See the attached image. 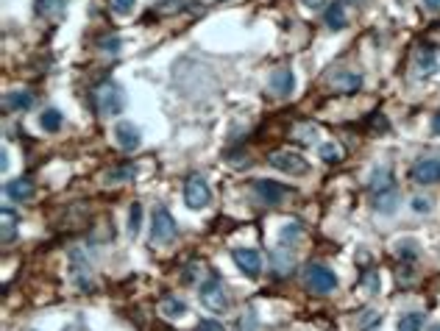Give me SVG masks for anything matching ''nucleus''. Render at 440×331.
<instances>
[{"label":"nucleus","instance_id":"nucleus-13","mask_svg":"<svg viewBox=\"0 0 440 331\" xmlns=\"http://www.w3.org/2000/svg\"><path fill=\"white\" fill-rule=\"evenodd\" d=\"M326 84L337 92H354V90H359L362 78L357 73H348V70H331L326 76Z\"/></svg>","mask_w":440,"mask_h":331},{"label":"nucleus","instance_id":"nucleus-20","mask_svg":"<svg viewBox=\"0 0 440 331\" xmlns=\"http://www.w3.org/2000/svg\"><path fill=\"white\" fill-rule=\"evenodd\" d=\"M399 206V192L396 190H387V192H379L373 195V209L382 212V215H393Z\"/></svg>","mask_w":440,"mask_h":331},{"label":"nucleus","instance_id":"nucleus-42","mask_svg":"<svg viewBox=\"0 0 440 331\" xmlns=\"http://www.w3.org/2000/svg\"><path fill=\"white\" fill-rule=\"evenodd\" d=\"M432 331H440V326H435V329H432Z\"/></svg>","mask_w":440,"mask_h":331},{"label":"nucleus","instance_id":"nucleus-8","mask_svg":"<svg viewBox=\"0 0 440 331\" xmlns=\"http://www.w3.org/2000/svg\"><path fill=\"white\" fill-rule=\"evenodd\" d=\"M231 259H234V265H237L245 276H251V279H256V276L262 273V256H259V251H254V248H234V251H231Z\"/></svg>","mask_w":440,"mask_h":331},{"label":"nucleus","instance_id":"nucleus-22","mask_svg":"<svg viewBox=\"0 0 440 331\" xmlns=\"http://www.w3.org/2000/svg\"><path fill=\"white\" fill-rule=\"evenodd\" d=\"M326 25H329L331 31H340V28H345L348 25V11L343 8V3H331L326 6Z\"/></svg>","mask_w":440,"mask_h":331},{"label":"nucleus","instance_id":"nucleus-19","mask_svg":"<svg viewBox=\"0 0 440 331\" xmlns=\"http://www.w3.org/2000/svg\"><path fill=\"white\" fill-rule=\"evenodd\" d=\"M67 6H70V0H36V14H42L48 20H62Z\"/></svg>","mask_w":440,"mask_h":331},{"label":"nucleus","instance_id":"nucleus-29","mask_svg":"<svg viewBox=\"0 0 440 331\" xmlns=\"http://www.w3.org/2000/svg\"><path fill=\"white\" fill-rule=\"evenodd\" d=\"M256 329H259V323H256V312H254V309H245L242 318H240L237 331H256Z\"/></svg>","mask_w":440,"mask_h":331},{"label":"nucleus","instance_id":"nucleus-15","mask_svg":"<svg viewBox=\"0 0 440 331\" xmlns=\"http://www.w3.org/2000/svg\"><path fill=\"white\" fill-rule=\"evenodd\" d=\"M270 267H273V273L276 276H290L293 270H296V256L290 253V248H279V251H273V256H270Z\"/></svg>","mask_w":440,"mask_h":331},{"label":"nucleus","instance_id":"nucleus-17","mask_svg":"<svg viewBox=\"0 0 440 331\" xmlns=\"http://www.w3.org/2000/svg\"><path fill=\"white\" fill-rule=\"evenodd\" d=\"M73 279H76V287H81V290H90L92 287V276H90V267H87V262H84V253H78V251H73Z\"/></svg>","mask_w":440,"mask_h":331},{"label":"nucleus","instance_id":"nucleus-38","mask_svg":"<svg viewBox=\"0 0 440 331\" xmlns=\"http://www.w3.org/2000/svg\"><path fill=\"white\" fill-rule=\"evenodd\" d=\"M424 6H427L429 11H440V0H424Z\"/></svg>","mask_w":440,"mask_h":331},{"label":"nucleus","instance_id":"nucleus-10","mask_svg":"<svg viewBox=\"0 0 440 331\" xmlns=\"http://www.w3.org/2000/svg\"><path fill=\"white\" fill-rule=\"evenodd\" d=\"M415 70L418 76H432L440 70V48L438 45H421L415 50Z\"/></svg>","mask_w":440,"mask_h":331},{"label":"nucleus","instance_id":"nucleus-35","mask_svg":"<svg viewBox=\"0 0 440 331\" xmlns=\"http://www.w3.org/2000/svg\"><path fill=\"white\" fill-rule=\"evenodd\" d=\"M198 331H226V329H223V323H218V321H201Z\"/></svg>","mask_w":440,"mask_h":331},{"label":"nucleus","instance_id":"nucleus-11","mask_svg":"<svg viewBox=\"0 0 440 331\" xmlns=\"http://www.w3.org/2000/svg\"><path fill=\"white\" fill-rule=\"evenodd\" d=\"M114 134H117V145H120L123 150H137V148L142 145V131H139L134 122H128V120L117 122Z\"/></svg>","mask_w":440,"mask_h":331},{"label":"nucleus","instance_id":"nucleus-37","mask_svg":"<svg viewBox=\"0 0 440 331\" xmlns=\"http://www.w3.org/2000/svg\"><path fill=\"white\" fill-rule=\"evenodd\" d=\"M304 6H310V8H324L326 6V0H301Z\"/></svg>","mask_w":440,"mask_h":331},{"label":"nucleus","instance_id":"nucleus-4","mask_svg":"<svg viewBox=\"0 0 440 331\" xmlns=\"http://www.w3.org/2000/svg\"><path fill=\"white\" fill-rule=\"evenodd\" d=\"M151 237L159 245H167L176 239V220L170 218V212L165 206H156L151 215Z\"/></svg>","mask_w":440,"mask_h":331},{"label":"nucleus","instance_id":"nucleus-30","mask_svg":"<svg viewBox=\"0 0 440 331\" xmlns=\"http://www.w3.org/2000/svg\"><path fill=\"white\" fill-rule=\"evenodd\" d=\"M111 11L117 14V17H125V14H131L134 11V6H137V0H109Z\"/></svg>","mask_w":440,"mask_h":331},{"label":"nucleus","instance_id":"nucleus-7","mask_svg":"<svg viewBox=\"0 0 440 331\" xmlns=\"http://www.w3.org/2000/svg\"><path fill=\"white\" fill-rule=\"evenodd\" d=\"M254 195H256L262 204L276 206V204H282V201L290 195V187H284V184H279V181H273V178H259V181H254Z\"/></svg>","mask_w":440,"mask_h":331},{"label":"nucleus","instance_id":"nucleus-28","mask_svg":"<svg viewBox=\"0 0 440 331\" xmlns=\"http://www.w3.org/2000/svg\"><path fill=\"white\" fill-rule=\"evenodd\" d=\"M134 176H137V167L134 164H123L120 170H111L109 181H131Z\"/></svg>","mask_w":440,"mask_h":331},{"label":"nucleus","instance_id":"nucleus-32","mask_svg":"<svg viewBox=\"0 0 440 331\" xmlns=\"http://www.w3.org/2000/svg\"><path fill=\"white\" fill-rule=\"evenodd\" d=\"M321 159L324 162H340V150L331 142H326V145H321Z\"/></svg>","mask_w":440,"mask_h":331},{"label":"nucleus","instance_id":"nucleus-23","mask_svg":"<svg viewBox=\"0 0 440 331\" xmlns=\"http://www.w3.org/2000/svg\"><path fill=\"white\" fill-rule=\"evenodd\" d=\"M3 218V245H8L11 239H17V215L11 209H0Z\"/></svg>","mask_w":440,"mask_h":331},{"label":"nucleus","instance_id":"nucleus-41","mask_svg":"<svg viewBox=\"0 0 440 331\" xmlns=\"http://www.w3.org/2000/svg\"><path fill=\"white\" fill-rule=\"evenodd\" d=\"M348 3H359V0H348Z\"/></svg>","mask_w":440,"mask_h":331},{"label":"nucleus","instance_id":"nucleus-25","mask_svg":"<svg viewBox=\"0 0 440 331\" xmlns=\"http://www.w3.org/2000/svg\"><path fill=\"white\" fill-rule=\"evenodd\" d=\"M184 312H187V304H184V301H179V298H173V295H170V298H165V301H162V315H165V318H181Z\"/></svg>","mask_w":440,"mask_h":331},{"label":"nucleus","instance_id":"nucleus-26","mask_svg":"<svg viewBox=\"0 0 440 331\" xmlns=\"http://www.w3.org/2000/svg\"><path fill=\"white\" fill-rule=\"evenodd\" d=\"M399 331H421L424 329V315L421 312H410V315H404L401 321H399Z\"/></svg>","mask_w":440,"mask_h":331},{"label":"nucleus","instance_id":"nucleus-24","mask_svg":"<svg viewBox=\"0 0 440 331\" xmlns=\"http://www.w3.org/2000/svg\"><path fill=\"white\" fill-rule=\"evenodd\" d=\"M39 122H42V128H45L48 134H56V131L62 128L64 117H62V111L59 109H45L42 111V117H39Z\"/></svg>","mask_w":440,"mask_h":331},{"label":"nucleus","instance_id":"nucleus-16","mask_svg":"<svg viewBox=\"0 0 440 331\" xmlns=\"http://www.w3.org/2000/svg\"><path fill=\"white\" fill-rule=\"evenodd\" d=\"M6 195L11 198V201H31L34 198V181L31 178H14V181H8L6 184Z\"/></svg>","mask_w":440,"mask_h":331},{"label":"nucleus","instance_id":"nucleus-3","mask_svg":"<svg viewBox=\"0 0 440 331\" xmlns=\"http://www.w3.org/2000/svg\"><path fill=\"white\" fill-rule=\"evenodd\" d=\"M268 162H270L276 170L287 173V176H307V173H310V162H307L301 153H296V150H273V153L268 156Z\"/></svg>","mask_w":440,"mask_h":331},{"label":"nucleus","instance_id":"nucleus-1","mask_svg":"<svg viewBox=\"0 0 440 331\" xmlns=\"http://www.w3.org/2000/svg\"><path fill=\"white\" fill-rule=\"evenodd\" d=\"M95 104H98V111L104 117H117L125 109V90L117 81H104L95 90Z\"/></svg>","mask_w":440,"mask_h":331},{"label":"nucleus","instance_id":"nucleus-18","mask_svg":"<svg viewBox=\"0 0 440 331\" xmlns=\"http://www.w3.org/2000/svg\"><path fill=\"white\" fill-rule=\"evenodd\" d=\"M34 106V95L28 90H20V92H8L3 98V109L6 111H25Z\"/></svg>","mask_w":440,"mask_h":331},{"label":"nucleus","instance_id":"nucleus-31","mask_svg":"<svg viewBox=\"0 0 440 331\" xmlns=\"http://www.w3.org/2000/svg\"><path fill=\"white\" fill-rule=\"evenodd\" d=\"M128 231L131 234H139V220H142V206L139 204H131V209H128Z\"/></svg>","mask_w":440,"mask_h":331},{"label":"nucleus","instance_id":"nucleus-14","mask_svg":"<svg viewBox=\"0 0 440 331\" xmlns=\"http://www.w3.org/2000/svg\"><path fill=\"white\" fill-rule=\"evenodd\" d=\"M368 187H371V195H379V192L396 190V176H393V170H390V167H376V170L371 173Z\"/></svg>","mask_w":440,"mask_h":331},{"label":"nucleus","instance_id":"nucleus-33","mask_svg":"<svg viewBox=\"0 0 440 331\" xmlns=\"http://www.w3.org/2000/svg\"><path fill=\"white\" fill-rule=\"evenodd\" d=\"M413 212H418V215L432 212V201H427V198H413Z\"/></svg>","mask_w":440,"mask_h":331},{"label":"nucleus","instance_id":"nucleus-36","mask_svg":"<svg viewBox=\"0 0 440 331\" xmlns=\"http://www.w3.org/2000/svg\"><path fill=\"white\" fill-rule=\"evenodd\" d=\"M101 48H104V50H111V53H114V50L120 48V42H117V39L111 36V39H104V42H101Z\"/></svg>","mask_w":440,"mask_h":331},{"label":"nucleus","instance_id":"nucleus-21","mask_svg":"<svg viewBox=\"0 0 440 331\" xmlns=\"http://www.w3.org/2000/svg\"><path fill=\"white\" fill-rule=\"evenodd\" d=\"M301 239H304V225H298V223H287V225L279 231L282 248H296Z\"/></svg>","mask_w":440,"mask_h":331},{"label":"nucleus","instance_id":"nucleus-9","mask_svg":"<svg viewBox=\"0 0 440 331\" xmlns=\"http://www.w3.org/2000/svg\"><path fill=\"white\" fill-rule=\"evenodd\" d=\"M410 178L415 184H438L440 181V159L438 156H427L421 162H415V167L410 170Z\"/></svg>","mask_w":440,"mask_h":331},{"label":"nucleus","instance_id":"nucleus-6","mask_svg":"<svg viewBox=\"0 0 440 331\" xmlns=\"http://www.w3.org/2000/svg\"><path fill=\"white\" fill-rule=\"evenodd\" d=\"M212 192H209V184L204 176H190L187 184H184V204L190 209H204L209 204Z\"/></svg>","mask_w":440,"mask_h":331},{"label":"nucleus","instance_id":"nucleus-39","mask_svg":"<svg viewBox=\"0 0 440 331\" xmlns=\"http://www.w3.org/2000/svg\"><path fill=\"white\" fill-rule=\"evenodd\" d=\"M432 131H435V134H440V111L435 114V120H432Z\"/></svg>","mask_w":440,"mask_h":331},{"label":"nucleus","instance_id":"nucleus-34","mask_svg":"<svg viewBox=\"0 0 440 331\" xmlns=\"http://www.w3.org/2000/svg\"><path fill=\"white\" fill-rule=\"evenodd\" d=\"M365 290L373 293V295L379 293V276H376V273H368V276H365Z\"/></svg>","mask_w":440,"mask_h":331},{"label":"nucleus","instance_id":"nucleus-40","mask_svg":"<svg viewBox=\"0 0 440 331\" xmlns=\"http://www.w3.org/2000/svg\"><path fill=\"white\" fill-rule=\"evenodd\" d=\"M64 331H87V329H84L81 323H76V326H67V329H64Z\"/></svg>","mask_w":440,"mask_h":331},{"label":"nucleus","instance_id":"nucleus-12","mask_svg":"<svg viewBox=\"0 0 440 331\" xmlns=\"http://www.w3.org/2000/svg\"><path fill=\"white\" fill-rule=\"evenodd\" d=\"M293 90H296L293 70H290V67H279V70H273V76H270V92L279 95V98H290Z\"/></svg>","mask_w":440,"mask_h":331},{"label":"nucleus","instance_id":"nucleus-2","mask_svg":"<svg viewBox=\"0 0 440 331\" xmlns=\"http://www.w3.org/2000/svg\"><path fill=\"white\" fill-rule=\"evenodd\" d=\"M304 284H307L315 295H329V293L337 290V276L331 273L326 265L312 262V265L304 267Z\"/></svg>","mask_w":440,"mask_h":331},{"label":"nucleus","instance_id":"nucleus-5","mask_svg":"<svg viewBox=\"0 0 440 331\" xmlns=\"http://www.w3.org/2000/svg\"><path fill=\"white\" fill-rule=\"evenodd\" d=\"M201 304L212 312H226L231 304H228V293L220 281V276H209V281L201 287Z\"/></svg>","mask_w":440,"mask_h":331},{"label":"nucleus","instance_id":"nucleus-27","mask_svg":"<svg viewBox=\"0 0 440 331\" xmlns=\"http://www.w3.org/2000/svg\"><path fill=\"white\" fill-rule=\"evenodd\" d=\"M396 253H399V259H404V262H418V245H415L413 239L399 242V245H396Z\"/></svg>","mask_w":440,"mask_h":331}]
</instances>
